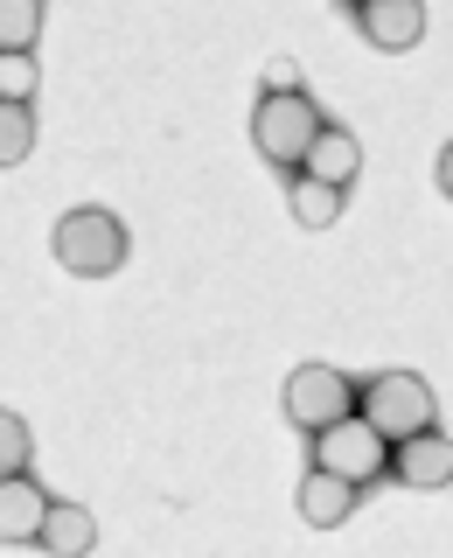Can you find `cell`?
<instances>
[{
  "label": "cell",
  "mask_w": 453,
  "mask_h": 558,
  "mask_svg": "<svg viewBox=\"0 0 453 558\" xmlns=\"http://www.w3.org/2000/svg\"><path fill=\"white\" fill-rule=\"evenodd\" d=\"M49 252H57V266H63V272H77V279H105V272L126 266L133 238H126V223H119V209H105V203H77V209H63V217H57V231H49Z\"/></svg>",
  "instance_id": "1"
},
{
  "label": "cell",
  "mask_w": 453,
  "mask_h": 558,
  "mask_svg": "<svg viewBox=\"0 0 453 558\" xmlns=\"http://www.w3.org/2000/svg\"><path fill=\"white\" fill-rule=\"evenodd\" d=\"M356 412L370 418L391 447H405V440H418V433H432L440 398H432V384L418 371H377L370 384H356Z\"/></svg>",
  "instance_id": "2"
},
{
  "label": "cell",
  "mask_w": 453,
  "mask_h": 558,
  "mask_svg": "<svg viewBox=\"0 0 453 558\" xmlns=\"http://www.w3.org/2000/svg\"><path fill=\"white\" fill-rule=\"evenodd\" d=\"M321 133H328V119L307 92H266L258 112H252V147L266 154L272 168H307V154H314Z\"/></svg>",
  "instance_id": "3"
},
{
  "label": "cell",
  "mask_w": 453,
  "mask_h": 558,
  "mask_svg": "<svg viewBox=\"0 0 453 558\" xmlns=\"http://www.w3.org/2000/svg\"><path fill=\"white\" fill-rule=\"evenodd\" d=\"M314 468H328V475H342L348 488H370L383 468H391V440L370 426L363 412H348L342 426L314 433Z\"/></svg>",
  "instance_id": "4"
},
{
  "label": "cell",
  "mask_w": 453,
  "mask_h": 558,
  "mask_svg": "<svg viewBox=\"0 0 453 558\" xmlns=\"http://www.w3.org/2000/svg\"><path fill=\"white\" fill-rule=\"evenodd\" d=\"M279 398H286V418L301 433H328L356 412V384H348L335 363H301V371H286V391Z\"/></svg>",
  "instance_id": "5"
},
{
  "label": "cell",
  "mask_w": 453,
  "mask_h": 558,
  "mask_svg": "<svg viewBox=\"0 0 453 558\" xmlns=\"http://www.w3.org/2000/svg\"><path fill=\"white\" fill-rule=\"evenodd\" d=\"M363 22V43L383 49V57H405L418 49V35H426V0H370V8H356Z\"/></svg>",
  "instance_id": "6"
},
{
  "label": "cell",
  "mask_w": 453,
  "mask_h": 558,
  "mask_svg": "<svg viewBox=\"0 0 453 558\" xmlns=\"http://www.w3.org/2000/svg\"><path fill=\"white\" fill-rule=\"evenodd\" d=\"M42 523H49V496L28 475L0 482V545H42Z\"/></svg>",
  "instance_id": "7"
},
{
  "label": "cell",
  "mask_w": 453,
  "mask_h": 558,
  "mask_svg": "<svg viewBox=\"0 0 453 558\" xmlns=\"http://www.w3.org/2000/svg\"><path fill=\"white\" fill-rule=\"evenodd\" d=\"M397 482L405 488H446L453 482V433H418V440L397 447Z\"/></svg>",
  "instance_id": "8"
},
{
  "label": "cell",
  "mask_w": 453,
  "mask_h": 558,
  "mask_svg": "<svg viewBox=\"0 0 453 558\" xmlns=\"http://www.w3.org/2000/svg\"><path fill=\"white\" fill-rule=\"evenodd\" d=\"M356 496H363V488H348L342 475H328V468H307V482H301V517L314 523V531H342L348 510H356Z\"/></svg>",
  "instance_id": "9"
},
{
  "label": "cell",
  "mask_w": 453,
  "mask_h": 558,
  "mask_svg": "<svg viewBox=\"0 0 453 558\" xmlns=\"http://www.w3.org/2000/svg\"><path fill=\"white\" fill-rule=\"evenodd\" d=\"M98 545V517L84 502H49V523H42V551L49 558H91Z\"/></svg>",
  "instance_id": "10"
},
{
  "label": "cell",
  "mask_w": 453,
  "mask_h": 558,
  "mask_svg": "<svg viewBox=\"0 0 453 558\" xmlns=\"http://www.w3.org/2000/svg\"><path fill=\"white\" fill-rule=\"evenodd\" d=\"M286 203H293V223H307V231H328V223H342L348 189L314 182V174H293V182H286Z\"/></svg>",
  "instance_id": "11"
},
{
  "label": "cell",
  "mask_w": 453,
  "mask_h": 558,
  "mask_svg": "<svg viewBox=\"0 0 453 558\" xmlns=\"http://www.w3.org/2000/svg\"><path fill=\"white\" fill-rule=\"evenodd\" d=\"M356 168H363V147H356V133L328 126L321 140H314V154H307V168H301V174H314V182H335V189H348V182H356Z\"/></svg>",
  "instance_id": "12"
},
{
  "label": "cell",
  "mask_w": 453,
  "mask_h": 558,
  "mask_svg": "<svg viewBox=\"0 0 453 558\" xmlns=\"http://www.w3.org/2000/svg\"><path fill=\"white\" fill-rule=\"evenodd\" d=\"M42 35V0H0V57H28Z\"/></svg>",
  "instance_id": "13"
},
{
  "label": "cell",
  "mask_w": 453,
  "mask_h": 558,
  "mask_svg": "<svg viewBox=\"0 0 453 558\" xmlns=\"http://www.w3.org/2000/svg\"><path fill=\"white\" fill-rule=\"evenodd\" d=\"M35 147V112L28 105H0V168H22Z\"/></svg>",
  "instance_id": "14"
},
{
  "label": "cell",
  "mask_w": 453,
  "mask_h": 558,
  "mask_svg": "<svg viewBox=\"0 0 453 558\" xmlns=\"http://www.w3.org/2000/svg\"><path fill=\"white\" fill-rule=\"evenodd\" d=\"M28 453H35L28 418L22 412H0V482H8V475H28Z\"/></svg>",
  "instance_id": "15"
},
{
  "label": "cell",
  "mask_w": 453,
  "mask_h": 558,
  "mask_svg": "<svg viewBox=\"0 0 453 558\" xmlns=\"http://www.w3.org/2000/svg\"><path fill=\"white\" fill-rule=\"evenodd\" d=\"M35 92H42V70H35V57H0V105H28Z\"/></svg>",
  "instance_id": "16"
},
{
  "label": "cell",
  "mask_w": 453,
  "mask_h": 558,
  "mask_svg": "<svg viewBox=\"0 0 453 558\" xmlns=\"http://www.w3.org/2000/svg\"><path fill=\"white\" fill-rule=\"evenodd\" d=\"M266 92H301V63H293V57H272L266 63Z\"/></svg>",
  "instance_id": "17"
},
{
  "label": "cell",
  "mask_w": 453,
  "mask_h": 558,
  "mask_svg": "<svg viewBox=\"0 0 453 558\" xmlns=\"http://www.w3.org/2000/svg\"><path fill=\"white\" fill-rule=\"evenodd\" d=\"M432 174H440V196L453 203V140H446V147H440V168H432Z\"/></svg>",
  "instance_id": "18"
},
{
  "label": "cell",
  "mask_w": 453,
  "mask_h": 558,
  "mask_svg": "<svg viewBox=\"0 0 453 558\" xmlns=\"http://www.w3.org/2000/svg\"><path fill=\"white\" fill-rule=\"evenodd\" d=\"M356 8H370V0H356Z\"/></svg>",
  "instance_id": "19"
}]
</instances>
